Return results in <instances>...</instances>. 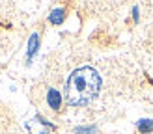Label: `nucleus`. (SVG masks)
<instances>
[{
  "instance_id": "1",
  "label": "nucleus",
  "mask_w": 153,
  "mask_h": 134,
  "mask_svg": "<svg viewBox=\"0 0 153 134\" xmlns=\"http://www.w3.org/2000/svg\"><path fill=\"white\" fill-rule=\"evenodd\" d=\"M101 89V77L94 67H79L75 69L65 84V101L71 106H86L97 97Z\"/></svg>"
},
{
  "instance_id": "2",
  "label": "nucleus",
  "mask_w": 153,
  "mask_h": 134,
  "mask_svg": "<svg viewBox=\"0 0 153 134\" xmlns=\"http://www.w3.org/2000/svg\"><path fill=\"white\" fill-rule=\"evenodd\" d=\"M47 101L51 104L52 110H58L60 104H62V97H60V93L56 91V89H49V95H47Z\"/></svg>"
},
{
  "instance_id": "3",
  "label": "nucleus",
  "mask_w": 153,
  "mask_h": 134,
  "mask_svg": "<svg viewBox=\"0 0 153 134\" xmlns=\"http://www.w3.org/2000/svg\"><path fill=\"white\" fill-rule=\"evenodd\" d=\"M65 17V10H62V7H58V10H54L51 13V22H54V24H60V22L64 21Z\"/></svg>"
},
{
  "instance_id": "4",
  "label": "nucleus",
  "mask_w": 153,
  "mask_h": 134,
  "mask_svg": "<svg viewBox=\"0 0 153 134\" xmlns=\"http://www.w3.org/2000/svg\"><path fill=\"white\" fill-rule=\"evenodd\" d=\"M36 49H37V35H32V37H30V45H28V58L34 56Z\"/></svg>"
},
{
  "instance_id": "5",
  "label": "nucleus",
  "mask_w": 153,
  "mask_h": 134,
  "mask_svg": "<svg viewBox=\"0 0 153 134\" xmlns=\"http://www.w3.org/2000/svg\"><path fill=\"white\" fill-rule=\"evenodd\" d=\"M138 129H140L142 132H151V130H153V121H149V119H144V121H140Z\"/></svg>"
},
{
  "instance_id": "6",
  "label": "nucleus",
  "mask_w": 153,
  "mask_h": 134,
  "mask_svg": "<svg viewBox=\"0 0 153 134\" xmlns=\"http://www.w3.org/2000/svg\"><path fill=\"white\" fill-rule=\"evenodd\" d=\"M94 129H76V132H91Z\"/></svg>"
}]
</instances>
